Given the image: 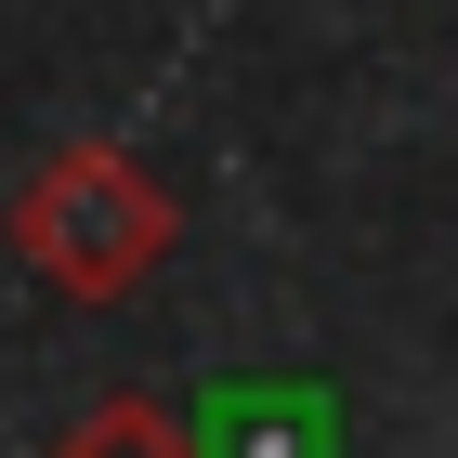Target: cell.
<instances>
[{
	"label": "cell",
	"instance_id": "cell-1",
	"mask_svg": "<svg viewBox=\"0 0 458 458\" xmlns=\"http://www.w3.org/2000/svg\"><path fill=\"white\" fill-rule=\"evenodd\" d=\"M171 236H183V210H171V183L144 171L131 144H53L13 183V249L66 301H131L171 262Z\"/></svg>",
	"mask_w": 458,
	"mask_h": 458
},
{
	"label": "cell",
	"instance_id": "cell-2",
	"mask_svg": "<svg viewBox=\"0 0 458 458\" xmlns=\"http://www.w3.org/2000/svg\"><path fill=\"white\" fill-rule=\"evenodd\" d=\"M53 458H210V445H197L157 393H106L92 420H66V445H53Z\"/></svg>",
	"mask_w": 458,
	"mask_h": 458
}]
</instances>
